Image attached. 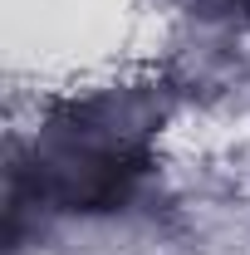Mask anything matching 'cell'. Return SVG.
Instances as JSON below:
<instances>
[{
    "label": "cell",
    "instance_id": "obj_1",
    "mask_svg": "<svg viewBox=\"0 0 250 255\" xmlns=\"http://www.w3.org/2000/svg\"><path fill=\"white\" fill-rule=\"evenodd\" d=\"M147 118L137 108L113 113L108 98L74 108L49 128V152L39 157V196L59 201L64 211H113L127 201L132 182L147 167Z\"/></svg>",
    "mask_w": 250,
    "mask_h": 255
}]
</instances>
